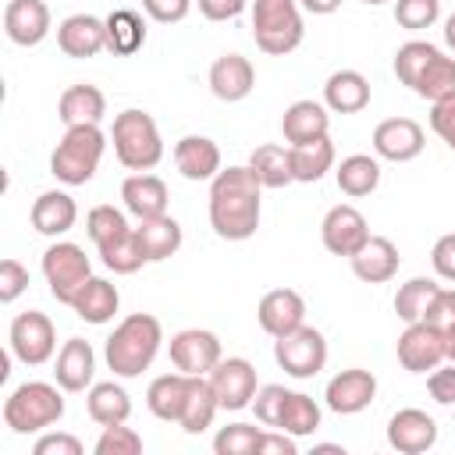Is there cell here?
I'll return each mask as SVG.
<instances>
[{
  "label": "cell",
  "instance_id": "43",
  "mask_svg": "<svg viewBox=\"0 0 455 455\" xmlns=\"http://www.w3.org/2000/svg\"><path fill=\"white\" fill-rule=\"evenodd\" d=\"M437 53V46L434 43H427V39H409V43H402L398 50H395V75H398V82L402 85H416V78H419V71L430 64V57Z\"/></svg>",
  "mask_w": 455,
  "mask_h": 455
},
{
  "label": "cell",
  "instance_id": "24",
  "mask_svg": "<svg viewBox=\"0 0 455 455\" xmlns=\"http://www.w3.org/2000/svg\"><path fill=\"white\" fill-rule=\"evenodd\" d=\"M348 263H352V274H355L359 281H366V284H384V281H391V277L398 274L402 256H398V245H395L391 238L370 235L366 245H363L355 256H348Z\"/></svg>",
  "mask_w": 455,
  "mask_h": 455
},
{
  "label": "cell",
  "instance_id": "51",
  "mask_svg": "<svg viewBox=\"0 0 455 455\" xmlns=\"http://www.w3.org/2000/svg\"><path fill=\"white\" fill-rule=\"evenodd\" d=\"M427 391H430V398H434L437 405H455V363L430 370Z\"/></svg>",
  "mask_w": 455,
  "mask_h": 455
},
{
  "label": "cell",
  "instance_id": "35",
  "mask_svg": "<svg viewBox=\"0 0 455 455\" xmlns=\"http://www.w3.org/2000/svg\"><path fill=\"white\" fill-rule=\"evenodd\" d=\"M334 178H338V188H341L345 196L363 199V196H370V192L380 185V160L370 156V153H352V156H345V160L338 164Z\"/></svg>",
  "mask_w": 455,
  "mask_h": 455
},
{
  "label": "cell",
  "instance_id": "41",
  "mask_svg": "<svg viewBox=\"0 0 455 455\" xmlns=\"http://www.w3.org/2000/svg\"><path fill=\"white\" fill-rule=\"evenodd\" d=\"M96 252H100L103 267H107V270H114V274H135V270L146 263V252H142V245H139V238H135V228H132V231H124L121 238H114V242L100 245Z\"/></svg>",
  "mask_w": 455,
  "mask_h": 455
},
{
  "label": "cell",
  "instance_id": "33",
  "mask_svg": "<svg viewBox=\"0 0 455 455\" xmlns=\"http://www.w3.org/2000/svg\"><path fill=\"white\" fill-rule=\"evenodd\" d=\"M103 25H107V50H110V53L132 57V53L142 50V43H146V21H142L139 11L117 7V11H110V14L103 18Z\"/></svg>",
  "mask_w": 455,
  "mask_h": 455
},
{
  "label": "cell",
  "instance_id": "49",
  "mask_svg": "<svg viewBox=\"0 0 455 455\" xmlns=\"http://www.w3.org/2000/svg\"><path fill=\"white\" fill-rule=\"evenodd\" d=\"M25 288H28V267H21L18 259L7 256V259L0 263V302L11 306Z\"/></svg>",
  "mask_w": 455,
  "mask_h": 455
},
{
  "label": "cell",
  "instance_id": "36",
  "mask_svg": "<svg viewBox=\"0 0 455 455\" xmlns=\"http://www.w3.org/2000/svg\"><path fill=\"white\" fill-rule=\"evenodd\" d=\"M288 149H291V174L302 185L320 181L334 167V142H331V135L302 142V146H288Z\"/></svg>",
  "mask_w": 455,
  "mask_h": 455
},
{
  "label": "cell",
  "instance_id": "4",
  "mask_svg": "<svg viewBox=\"0 0 455 455\" xmlns=\"http://www.w3.org/2000/svg\"><path fill=\"white\" fill-rule=\"evenodd\" d=\"M110 139H114V156H117V164L128 167V171H153V167L164 160L160 128H156L153 114H146V110L128 107V110L114 114Z\"/></svg>",
  "mask_w": 455,
  "mask_h": 455
},
{
  "label": "cell",
  "instance_id": "26",
  "mask_svg": "<svg viewBox=\"0 0 455 455\" xmlns=\"http://www.w3.org/2000/svg\"><path fill=\"white\" fill-rule=\"evenodd\" d=\"M331 128V110L316 100H295L291 107H284L281 114V132L288 146H302L313 139H323Z\"/></svg>",
  "mask_w": 455,
  "mask_h": 455
},
{
  "label": "cell",
  "instance_id": "48",
  "mask_svg": "<svg viewBox=\"0 0 455 455\" xmlns=\"http://www.w3.org/2000/svg\"><path fill=\"white\" fill-rule=\"evenodd\" d=\"M430 128L448 149H455V92L430 103Z\"/></svg>",
  "mask_w": 455,
  "mask_h": 455
},
{
  "label": "cell",
  "instance_id": "5",
  "mask_svg": "<svg viewBox=\"0 0 455 455\" xmlns=\"http://www.w3.org/2000/svg\"><path fill=\"white\" fill-rule=\"evenodd\" d=\"M103 149H107V135L100 124H75L53 146L50 174L64 185H85V181H92V174L103 160Z\"/></svg>",
  "mask_w": 455,
  "mask_h": 455
},
{
  "label": "cell",
  "instance_id": "45",
  "mask_svg": "<svg viewBox=\"0 0 455 455\" xmlns=\"http://www.w3.org/2000/svg\"><path fill=\"white\" fill-rule=\"evenodd\" d=\"M441 18V0H395V21L409 32H423Z\"/></svg>",
  "mask_w": 455,
  "mask_h": 455
},
{
  "label": "cell",
  "instance_id": "39",
  "mask_svg": "<svg viewBox=\"0 0 455 455\" xmlns=\"http://www.w3.org/2000/svg\"><path fill=\"white\" fill-rule=\"evenodd\" d=\"M277 427L288 430L291 437H309V434L320 430V405L309 395H302V391H288Z\"/></svg>",
  "mask_w": 455,
  "mask_h": 455
},
{
  "label": "cell",
  "instance_id": "22",
  "mask_svg": "<svg viewBox=\"0 0 455 455\" xmlns=\"http://www.w3.org/2000/svg\"><path fill=\"white\" fill-rule=\"evenodd\" d=\"M92 373H96V352L85 338H68L57 352V363H53V380L78 395V391H89L92 387Z\"/></svg>",
  "mask_w": 455,
  "mask_h": 455
},
{
  "label": "cell",
  "instance_id": "59",
  "mask_svg": "<svg viewBox=\"0 0 455 455\" xmlns=\"http://www.w3.org/2000/svg\"><path fill=\"white\" fill-rule=\"evenodd\" d=\"M444 352H448V363H455V323L444 327Z\"/></svg>",
  "mask_w": 455,
  "mask_h": 455
},
{
  "label": "cell",
  "instance_id": "6",
  "mask_svg": "<svg viewBox=\"0 0 455 455\" xmlns=\"http://www.w3.org/2000/svg\"><path fill=\"white\" fill-rule=\"evenodd\" d=\"M249 14H252V39L263 53L288 57L291 50H299L306 36L299 0H252Z\"/></svg>",
  "mask_w": 455,
  "mask_h": 455
},
{
  "label": "cell",
  "instance_id": "30",
  "mask_svg": "<svg viewBox=\"0 0 455 455\" xmlns=\"http://www.w3.org/2000/svg\"><path fill=\"white\" fill-rule=\"evenodd\" d=\"M188 384H192V377L181 373V370L160 373V377L146 387V405H149V412H153L156 419H164V423H178V416H181V409H185V398H188Z\"/></svg>",
  "mask_w": 455,
  "mask_h": 455
},
{
  "label": "cell",
  "instance_id": "42",
  "mask_svg": "<svg viewBox=\"0 0 455 455\" xmlns=\"http://www.w3.org/2000/svg\"><path fill=\"white\" fill-rule=\"evenodd\" d=\"M124 231H132L128 228V217H124V210H117L110 203H100V206H92L85 213V235L92 238L96 249L107 245V242H114V238H121Z\"/></svg>",
  "mask_w": 455,
  "mask_h": 455
},
{
  "label": "cell",
  "instance_id": "44",
  "mask_svg": "<svg viewBox=\"0 0 455 455\" xmlns=\"http://www.w3.org/2000/svg\"><path fill=\"white\" fill-rule=\"evenodd\" d=\"M259 437H263V427H252V423H228V427L217 430L213 451H217V455H256Z\"/></svg>",
  "mask_w": 455,
  "mask_h": 455
},
{
  "label": "cell",
  "instance_id": "15",
  "mask_svg": "<svg viewBox=\"0 0 455 455\" xmlns=\"http://www.w3.org/2000/svg\"><path fill=\"white\" fill-rule=\"evenodd\" d=\"M423 124L412 117H387L373 128V153L391 164H409L423 153Z\"/></svg>",
  "mask_w": 455,
  "mask_h": 455
},
{
  "label": "cell",
  "instance_id": "19",
  "mask_svg": "<svg viewBox=\"0 0 455 455\" xmlns=\"http://www.w3.org/2000/svg\"><path fill=\"white\" fill-rule=\"evenodd\" d=\"M206 82H210V92H213L220 103H238V100H245V96L252 92V85H256V68H252V60L242 57V53H220V57L210 64Z\"/></svg>",
  "mask_w": 455,
  "mask_h": 455
},
{
  "label": "cell",
  "instance_id": "16",
  "mask_svg": "<svg viewBox=\"0 0 455 455\" xmlns=\"http://www.w3.org/2000/svg\"><path fill=\"white\" fill-rule=\"evenodd\" d=\"M387 444L402 455H423L437 444V423L430 412L409 405L387 419Z\"/></svg>",
  "mask_w": 455,
  "mask_h": 455
},
{
  "label": "cell",
  "instance_id": "58",
  "mask_svg": "<svg viewBox=\"0 0 455 455\" xmlns=\"http://www.w3.org/2000/svg\"><path fill=\"white\" fill-rule=\"evenodd\" d=\"M444 46L455 53V11L444 18Z\"/></svg>",
  "mask_w": 455,
  "mask_h": 455
},
{
  "label": "cell",
  "instance_id": "32",
  "mask_svg": "<svg viewBox=\"0 0 455 455\" xmlns=\"http://www.w3.org/2000/svg\"><path fill=\"white\" fill-rule=\"evenodd\" d=\"M85 409H89V419H92V423L114 427V423H128V416H132V398H128V391H124L117 380H100V384L89 387Z\"/></svg>",
  "mask_w": 455,
  "mask_h": 455
},
{
  "label": "cell",
  "instance_id": "29",
  "mask_svg": "<svg viewBox=\"0 0 455 455\" xmlns=\"http://www.w3.org/2000/svg\"><path fill=\"white\" fill-rule=\"evenodd\" d=\"M71 309L78 313V320L100 327V323H110L114 320V313L121 309V295H117V288L107 277H89L82 284V291L71 299Z\"/></svg>",
  "mask_w": 455,
  "mask_h": 455
},
{
  "label": "cell",
  "instance_id": "11",
  "mask_svg": "<svg viewBox=\"0 0 455 455\" xmlns=\"http://www.w3.org/2000/svg\"><path fill=\"white\" fill-rule=\"evenodd\" d=\"M398 363L402 370L409 373H430L437 370L448 352H444V331L437 323H427V320H416V323H405V331L398 334Z\"/></svg>",
  "mask_w": 455,
  "mask_h": 455
},
{
  "label": "cell",
  "instance_id": "18",
  "mask_svg": "<svg viewBox=\"0 0 455 455\" xmlns=\"http://www.w3.org/2000/svg\"><path fill=\"white\" fill-rule=\"evenodd\" d=\"M57 46L64 57L89 60L107 50V25L96 14H71L57 25Z\"/></svg>",
  "mask_w": 455,
  "mask_h": 455
},
{
  "label": "cell",
  "instance_id": "28",
  "mask_svg": "<svg viewBox=\"0 0 455 455\" xmlns=\"http://www.w3.org/2000/svg\"><path fill=\"white\" fill-rule=\"evenodd\" d=\"M107 114V96L89 85V82H78V85H68L57 100V117L64 121V128H75V124H100Z\"/></svg>",
  "mask_w": 455,
  "mask_h": 455
},
{
  "label": "cell",
  "instance_id": "52",
  "mask_svg": "<svg viewBox=\"0 0 455 455\" xmlns=\"http://www.w3.org/2000/svg\"><path fill=\"white\" fill-rule=\"evenodd\" d=\"M430 263H434V274L451 281L455 284V231L451 235H441L430 249Z\"/></svg>",
  "mask_w": 455,
  "mask_h": 455
},
{
  "label": "cell",
  "instance_id": "57",
  "mask_svg": "<svg viewBox=\"0 0 455 455\" xmlns=\"http://www.w3.org/2000/svg\"><path fill=\"white\" fill-rule=\"evenodd\" d=\"M299 7L309 14H334L341 7V0H299Z\"/></svg>",
  "mask_w": 455,
  "mask_h": 455
},
{
  "label": "cell",
  "instance_id": "13",
  "mask_svg": "<svg viewBox=\"0 0 455 455\" xmlns=\"http://www.w3.org/2000/svg\"><path fill=\"white\" fill-rule=\"evenodd\" d=\"M366 238H370V224H366V217L352 203L331 206L323 213V220H320V242L334 256H345V259L355 256L366 245Z\"/></svg>",
  "mask_w": 455,
  "mask_h": 455
},
{
  "label": "cell",
  "instance_id": "40",
  "mask_svg": "<svg viewBox=\"0 0 455 455\" xmlns=\"http://www.w3.org/2000/svg\"><path fill=\"white\" fill-rule=\"evenodd\" d=\"M437 288L441 284L434 277H409L395 291V313H398V320H405V323L423 320V313H427V306H430V299H434Z\"/></svg>",
  "mask_w": 455,
  "mask_h": 455
},
{
  "label": "cell",
  "instance_id": "54",
  "mask_svg": "<svg viewBox=\"0 0 455 455\" xmlns=\"http://www.w3.org/2000/svg\"><path fill=\"white\" fill-rule=\"evenodd\" d=\"M36 455H82V441L75 434H43L36 444H32Z\"/></svg>",
  "mask_w": 455,
  "mask_h": 455
},
{
  "label": "cell",
  "instance_id": "20",
  "mask_svg": "<svg viewBox=\"0 0 455 455\" xmlns=\"http://www.w3.org/2000/svg\"><path fill=\"white\" fill-rule=\"evenodd\" d=\"M4 32L14 46H39L50 36V7L43 0H7Z\"/></svg>",
  "mask_w": 455,
  "mask_h": 455
},
{
  "label": "cell",
  "instance_id": "12",
  "mask_svg": "<svg viewBox=\"0 0 455 455\" xmlns=\"http://www.w3.org/2000/svg\"><path fill=\"white\" fill-rule=\"evenodd\" d=\"M210 384L217 391V402L220 409L228 412H242L252 405L256 391H259V380H256V366L242 355H228L220 359L213 370H210Z\"/></svg>",
  "mask_w": 455,
  "mask_h": 455
},
{
  "label": "cell",
  "instance_id": "2",
  "mask_svg": "<svg viewBox=\"0 0 455 455\" xmlns=\"http://www.w3.org/2000/svg\"><path fill=\"white\" fill-rule=\"evenodd\" d=\"M160 345H164V327L153 313H132L124 316L114 334L107 338L103 345V359L107 366L114 370V377L121 380H132L139 377L142 370L153 366V359L160 355Z\"/></svg>",
  "mask_w": 455,
  "mask_h": 455
},
{
  "label": "cell",
  "instance_id": "37",
  "mask_svg": "<svg viewBox=\"0 0 455 455\" xmlns=\"http://www.w3.org/2000/svg\"><path fill=\"white\" fill-rule=\"evenodd\" d=\"M249 167L256 171V178H259L263 188H284V185L295 181V174H291V149L288 146H277V142L256 146L252 156H249Z\"/></svg>",
  "mask_w": 455,
  "mask_h": 455
},
{
  "label": "cell",
  "instance_id": "55",
  "mask_svg": "<svg viewBox=\"0 0 455 455\" xmlns=\"http://www.w3.org/2000/svg\"><path fill=\"white\" fill-rule=\"evenodd\" d=\"M295 451H299V444H295V437H291L288 430H281V427H263V437H259L256 455H295Z\"/></svg>",
  "mask_w": 455,
  "mask_h": 455
},
{
  "label": "cell",
  "instance_id": "14",
  "mask_svg": "<svg viewBox=\"0 0 455 455\" xmlns=\"http://www.w3.org/2000/svg\"><path fill=\"white\" fill-rule=\"evenodd\" d=\"M373 398H377V377L370 370H359V366L334 373L323 387V402L338 416H355V412L370 409Z\"/></svg>",
  "mask_w": 455,
  "mask_h": 455
},
{
  "label": "cell",
  "instance_id": "53",
  "mask_svg": "<svg viewBox=\"0 0 455 455\" xmlns=\"http://www.w3.org/2000/svg\"><path fill=\"white\" fill-rule=\"evenodd\" d=\"M142 11L160 25H174L192 11V0H142Z\"/></svg>",
  "mask_w": 455,
  "mask_h": 455
},
{
  "label": "cell",
  "instance_id": "8",
  "mask_svg": "<svg viewBox=\"0 0 455 455\" xmlns=\"http://www.w3.org/2000/svg\"><path fill=\"white\" fill-rule=\"evenodd\" d=\"M274 359H277V366H281L288 377L309 380V377H316V373L327 366V338H323L316 327L302 323V327H295L291 334L274 338Z\"/></svg>",
  "mask_w": 455,
  "mask_h": 455
},
{
  "label": "cell",
  "instance_id": "10",
  "mask_svg": "<svg viewBox=\"0 0 455 455\" xmlns=\"http://www.w3.org/2000/svg\"><path fill=\"white\" fill-rule=\"evenodd\" d=\"M167 355L174 363V370L188 373V377H210V370L224 359L220 338L206 327H185L178 334H171Z\"/></svg>",
  "mask_w": 455,
  "mask_h": 455
},
{
  "label": "cell",
  "instance_id": "46",
  "mask_svg": "<svg viewBox=\"0 0 455 455\" xmlns=\"http://www.w3.org/2000/svg\"><path fill=\"white\" fill-rule=\"evenodd\" d=\"M92 451L96 455H139L142 451V437L132 427L114 423V427H103V434L96 437Z\"/></svg>",
  "mask_w": 455,
  "mask_h": 455
},
{
  "label": "cell",
  "instance_id": "3",
  "mask_svg": "<svg viewBox=\"0 0 455 455\" xmlns=\"http://www.w3.org/2000/svg\"><path fill=\"white\" fill-rule=\"evenodd\" d=\"M64 387L50 380H25L4 402V423L11 434H39L60 423L64 416Z\"/></svg>",
  "mask_w": 455,
  "mask_h": 455
},
{
  "label": "cell",
  "instance_id": "21",
  "mask_svg": "<svg viewBox=\"0 0 455 455\" xmlns=\"http://www.w3.org/2000/svg\"><path fill=\"white\" fill-rule=\"evenodd\" d=\"M121 199H124V210L135 217V220H153V217H164L167 213V185L164 178H156L153 171H135L121 181Z\"/></svg>",
  "mask_w": 455,
  "mask_h": 455
},
{
  "label": "cell",
  "instance_id": "38",
  "mask_svg": "<svg viewBox=\"0 0 455 455\" xmlns=\"http://www.w3.org/2000/svg\"><path fill=\"white\" fill-rule=\"evenodd\" d=\"M412 92H416L419 100H430V103L451 96V92H455V57H448L444 50H437V53L430 57V64L419 71Z\"/></svg>",
  "mask_w": 455,
  "mask_h": 455
},
{
  "label": "cell",
  "instance_id": "27",
  "mask_svg": "<svg viewBox=\"0 0 455 455\" xmlns=\"http://www.w3.org/2000/svg\"><path fill=\"white\" fill-rule=\"evenodd\" d=\"M323 107L331 114H359L370 107V82L355 68H341L323 82Z\"/></svg>",
  "mask_w": 455,
  "mask_h": 455
},
{
  "label": "cell",
  "instance_id": "25",
  "mask_svg": "<svg viewBox=\"0 0 455 455\" xmlns=\"http://www.w3.org/2000/svg\"><path fill=\"white\" fill-rule=\"evenodd\" d=\"M28 220H32V228H36L39 235L60 238V235H68V231L75 228L78 206H75V199H71L68 192L50 188V192H39V196H36V203H32V210H28Z\"/></svg>",
  "mask_w": 455,
  "mask_h": 455
},
{
  "label": "cell",
  "instance_id": "34",
  "mask_svg": "<svg viewBox=\"0 0 455 455\" xmlns=\"http://www.w3.org/2000/svg\"><path fill=\"white\" fill-rule=\"evenodd\" d=\"M217 412H220V402H217V391H213L210 377H192L185 409H181V416H178V427H181L185 434H203V430L213 423Z\"/></svg>",
  "mask_w": 455,
  "mask_h": 455
},
{
  "label": "cell",
  "instance_id": "23",
  "mask_svg": "<svg viewBox=\"0 0 455 455\" xmlns=\"http://www.w3.org/2000/svg\"><path fill=\"white\" fill-rule=\"evenodd\" d=\"M174 167L188 181H213L220 171V146L210 135H181L174 142Z\"/></svg>",
  "mask_w": 455,
  "mask_h": 455
},
{
  "label": "cell",
  "instance_id": "56",
  "mask_svg": "<svg viewBox=\"0 0 455 455\" xmlns=\"http://www.w3.org/2000/svg\"><path fill=\"white\" fill-rule=\"evenodd\" d=\"M249 0H199V14L206 21H231L238 14H245Z\"/></svg>",
  "mask_w": 455,
  "mask_h": 455
},
{
  "label": "cell",
  "instance_id": "47",
  "mask_svg": "<svg viewBox=\"0 0 455 455\" xmlns=\"http://www.w3.org/2000/svg\"><path fill=\"white\" fill-rule=\"evenodd\" d=\"M284 398H288V387H284V384H259V391H256V398H252L256 419H259L263 427H277L281 409H284Z\"/></svg>",
  "mask_w": 455,
  "mask_h": 455
},
{
  "label": "cell",
  "instance_id": "17",
  "mask_svg": "<svg viewBox=\"0 0 455 455\" xmlns=\"http://www.w3.org/2000/svg\"><path fill=\"white\" fill-rule=\"evenodd\" d=\"M256 320L270 338H284V334H291L295 327L306 323V299L295 288H274L259 299Z\"/></svg>",
  "mask_w": 455,
  "mask_h": 455
},
{
  "label": "cell",
  "instance_id": "9",
  "mask_svg": "<svg viewBox=\"0 0 455 455\" xmlns=\"http://www.w3.org/2000/svg\"><path fill=\"white\" fill-rule=\"evenodd\" d=\"M7 341H11V355L25 366H43L53 359L57 352V331H53V320L39 309H25L11 320V331H7Z\"/></svg>",
  "mask_w": 455,
  "mask_h": 455
},
{
  "label": "cell",
  "instance_id": "31",
  "mask_svg": "<svg viewBox=\"0 0 455 455\" xmlns=\"http://www.w3.org/2000/svg\"><path fill=\"white\" fill-rule=\"evenodd\" d=\"M135 238L146 252V263H164L181 249V224L171 213L153 217V220H139Z\"/></svg>",
  "mask_w": 455,
  "mask_h": 455
},
{
  "label": "cell",
  "instance_id": "50",
  "mask_svg": "<svg viewBox=\"0 0 455 455\" xmlns=\"http://www.w3.org/2000/svg\"><path fill=\"white\" fill-rule=\"evenodd\" d=\"M423 320L427 323H437L441 331L451 327L455 323V288H437L434 299H430V306H427V313H423Z\"/></svg>",
  "mask_w": 455,
  "mask_h": 455
},
{
  "label": "cell",
  "instance_id": "1",
  "mask_svg": "<svg viewBox=\"0 0 455 455\" xmlns=\"http://www.w3.org/2000/svg\"><path fill=\"white\" fill-rule=\"evenodd\" d=\"M259 178L249 164L220 167L210 181V228L224 242H245L259 228Z\"/></svg>",
  "mask_w": 455,
  "mask_h": 455
},
{
  "label": "cell",
  "instance_id": "7",
  "mask_svg": "<svg viewBox=\"0 0 455 455\" xmlns=\"http://www.w3.org/2000/svg\"><path fill=\"white\" fill-rule=\"evenodd\" d=\"M43 277L50 284V295L60 306H71V299L92 277V263H89V256H85L82 245H75V242H53L43 252Z\"/></svg>",
  "mask_w": 455,
  "mask_h": 455
},
{
  "label": "cell",
  "instance_id": "60",
  "mask_svg": "<svg viewBox=\"0 0 455 455\" xmlns=\"http://www.w3.org/2000/svg\"><path fill=\"white\" fill-rule=\"evenodd\" d=\"M363 4H370V7H377V4H387V0H363Z\"/></svg>",
  "mask_w": 455,
  "mask_h": 455
}]
</instances>
